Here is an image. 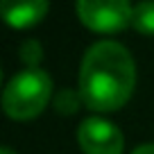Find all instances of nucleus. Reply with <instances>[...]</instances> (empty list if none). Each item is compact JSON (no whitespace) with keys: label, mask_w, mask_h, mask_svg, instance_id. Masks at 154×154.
Instances as JSON below:
<instances>
[{"label":"nucleus","mask_w":154,"mask_h":154,"mask_svg":"<svg viewBox=\"0 0 154 154\" xmlns=\"http://www.w3.org/2000/svg\"><path fill=\"white\" fill-rule=\"evenodd\" d=\"M134 84L136 66L125 45L97 41L86 50L79 68V97L88 109H120L129 100Z\"/></svg>","instance_id":"f257e3e1"},{"label":"nucleus","mask_w":154,"mask_h":154,"mask_svg":"<svg viewBox=\"0 0 154 154\" xmlns=\"http://www.w3.org/2000/svg\"><path fill=\"white\" fill-rule=\"evenodd\" d=\"M50 95H52V82L48 72L41 68H25L7 82L2 93V106L7 116L16 120H27L45 109Z\"/></svg>","instance_id":"f03ea898"},{"label":"nucleus","mask_w":154,"mask_h":154,"mask_svg":"<svg viewBox=\"0 0 154 154\" xmlns=\"http://www.w3.org/2000/svg\"><path fill=\"white\" fill-rule=\"evenodd\" d=\"M77 14L84 25L97 32H118L131 23L134 7L127 0H79Z\"/></svg>","instance_id":"7ed1b4c3"},{"label":"nucleus","mask_w":154,"mask_h":154,"mask_svg":"<svg viewBox=\"0 0 154 154\" xmlns=\"http://www.w3.org/2000/svg\"><path fill=\"white\" fill-rule=\"evenodd\" d=\"M79 145L86 154H122L125 138L113 122L100 116H91L77 129Z\"/></svg>","instance_id":"20e7f679"},{"label":"nucleus","mask_w":154,"mask_h":154,"mask_svg":"<svg viewBox=\"0 0 154 154\" xmlns=\"http://www.w3.org/2000/svg\"><path fill=\"white\" fill-rule=\"evenodd\" d=\"M50 5L45 0H2L0 2V11H2V18L7 20L14 27H29V25L38 23L48 14Z\"/></svg>","instance_id":"39448f33"},{"label":"nucleus","mask_w":154,"mask_h":154,"mask_svg":"<svg viewBox=\"0 0 154 154\" xmlns=\"http://www.w3.org/2000/svg\"><path fill=\"white\" fill-rule=\"evenodd\" d=\"M131 25L143 34H154V2H138L131 14Z\"/></svg>","instance_id":"423d86ee"},{"label":"nucleus","mask_w":154,"mask_h":154,"mask_svg":"<svg viewBox=\"0 0 154 154\" xmlns=\"http://www.w3.org/2000/svg\"><path fill=\"white\" fill-rule=\"evenodd\" d=\"M41 52H43V50H41V43H38L36 38H27V41L20 45V59L27 63V68H36V63L43 57Z\"/></svg>","instance_id":"0eeeda50"},{"label":"nucleus","mask_w":154,"mask_h":154,"mask_svg":"<svg viewBox=\"0 0 154 154\" xmlns=\"http://www.w3.org/2000/svg\"><path fill=\"white\" fill-rule=\"evenodd\" d=\"M57 106H59V111H63V113L77 111V97L72 95L68 88H63V91L57 95Z\"/></svg>","instance_id":"6e6552de"},{"label":"nucleus","mask_w":154,"mask_h":154,"mask_svg":"<svg viewBox=\"0 0 154 154\" xmlns=\"http://www.w3.org/2000/svg\"><path fill=\"white\" fill-rule=\"evenodd\" d=\"M131 154H154V143H145V145H138Z\"/></svg>","instance_id":"1a4fd4ad"},{"label":"nucleus","mask_w":154,"mask_h":154,"mask_svg":"<svg viewBox=\"0 0 154 154\" xmlns=\"http://www.w3.org/2000/svg\"><path fill=\"white\" fill-rule=\"evenodd\" d=\"M0 154H16V152H14V149H11V147H7V145H5V147L0 149Z\"/></svg>","instance_id":"9d476101"}]
</instances>
